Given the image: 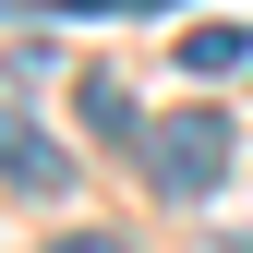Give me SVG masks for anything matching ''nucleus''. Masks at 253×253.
I'll return each instance as SVG.
<instances>
[{
	"label": "nucleus",
	"instance_id": "nucleus-4",
	"mask_svg": "<svg viewBox=\"0 0 253 253\" xmlns=\"http://www.w3.org/2000/svg\"><path fill=\"white\" fill-rule=\"evenodd\" d=\"M84 121H97V133H133V84H121V73H84Z\"/></svg>",
	"mask_w": 253,
	"mask_h": 253
},
{
	"label": "nucleus",
	"instance_id": "nucleus-3",
	"mask_svg": "<svg viewBox=\"0 0 253 253\" xmlns=\"http://www.w3.org/2000/svg\"><path fill=\"white\" fill-rule=\"evenodd\" d=\"M241 60H253L241 24H193V37H181V73H241Z\"/></svg>",
	"mask_w": 253,
	"mask_h": 253
},
{
	"label": "nucleus",
	"instance_id": "nucleus-2",
	"mask_svg": "<svg viewBox=\"0 0 253 253\" xmlns=\"http://www.w3.org/2000/svg\"><path fill=\"white\" fill-rule=\"evenodd\" d=\"M0 181H12V193H60V181H73V169L48 157V133L24 121V109H0Z\"/></svg>",
	"mask_w": 253,
	"mask_h": 253
},
{
	"label": "nucleus",
	"instance_id": "nucleus-1",
	"mask_svg": "<svg viewBox=\"0 0 253 253\" xmlns=\"http://www.w3.org/2000/svg\"><path fill=\"white\" fill-rule=\"evenodd\" d=\"M145 181H157L169 205L217 193V181H229V121H217V109H181V121H157V133H145Z\"/></svg>",
	"mask_w": 253,
	"mask_h": 253
}]
</instances>
